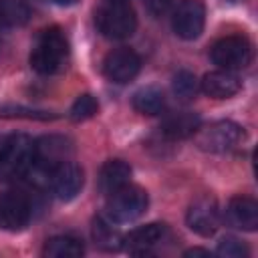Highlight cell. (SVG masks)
Segmentation results:
<instances>
[{
  "label": "cell",
  "mask_w": 258,
  "mask_h": 258,
  "mask_svg": "<svg viewBox=\"0 0 258 258\" xmlns=\"http://www.w3.org/2000/svg\"><path fill=\"white\" fill-rule=\"evenodd\" d=\"M69 60V40L64 32L56 26L42 30L30 52V67L38 75H54L67 67Z\"/></svg>",
  "instance_id": "obj_1"
},
{
  "label": "cell",
  "mask_w": 258,
  "mask_h": 258,
  "mask_svg": "<svg viewBox=\"0 0 258 258\" xmlns=\"http://www.w3.org/2000/svg\"><path fill=\"white\" fill-rule=\"evenodd\" d=\"M34 161V141L24 135L16 133L0 143V179L12 181L24 177Z\"/></svg>",
  "instance_id": "obj_2"
},
{
  "label": "cell",
  "mask_w": 258,
  "mask_h": 258,
  "mask_svg": "<svg viewBox=\"0 0 258 258\" xmlns=\"http://www.w3.org/2000/svg\"><path fill=\"white\" fill-rule=\"evenodd\" d=\"M95 24L103 36L111 40H123L135 32L137 16L127 2L109 0L95 12Z\"/></svg>",
  "instance_id": "obj_3"
},
{
  "label": "cell",
  "mask_w": 258,
  "mask_h": 258,
  "mask_svg": "<svg viewBox=\"0 0 258 258\" xmlns=\"http://www.w3.org/2000/svg\"><path fill=\"white\" fill-rule=\"evenodd\" d=\"M149 206V196L143 187L139 185H123L121 189L113 191L109 196V202H107V214L113 222L117 224H127V222H133L137 220L139 216L145 214Z\"/></svg>",
  "instance_id": "obj_4"
},
{
  "label": "cell",
  "mask_w": 258,
  "mask_h": 258,
  "mask_svg": "<svg viewBox=\"0 0 258 258\" xmlns=\"http://www.w3.org/2000/svg\"><path fill=\"white\" fill-rule=\"evenodd\" d=\"M196 145L208 153H224L240 143L244 129L234 121H214L206 127H198Z\"/></svg>",
  "instance_id": "obj_5"
},
{
  "label": "cell",
  "mask_w": 258,
  "mask_h": 258,
  "mask_svg": "<svg viewBox=\"0 0 258 258\" xmlns=\"http://www.w3.org/2000/svg\"><path fill=\"white\" fill-rule=\"evenodd\" d=\"M210 58L224 71H238L250 64L252 60V46L244 36H224L214 42L210 50Z\"/></svg>",
  "instance_id": "obj_6"
},
{
  "label": "cell",
  "mask_w": 258,
  "mask_h": 258,
  "mask_svg": "<svg viewBox=\"0 0 258 258\" xmlns=\"http://www.w3.org/2000/svg\"><path fill=\"white\" fill-rule=\"evenodd\" d=\"M32 218V202L24 191H6L0 196V228L8 232L22 230Z\"/></svg>",
  "instance_id": "obj_7"
},
{
  "label": "cell",
  "mask_w": 258,
  "mask_h": 258,
  "mask_svg": "<svg viewBox=\"0 0 258 258\" xmlns=\"http://www.w3.org/2000/svg\"><path fill=\"white\" fill-rule=\"evenodd\" d=\"M206 22V8L200 0H181L171 18L173 32L183 40H194L202 34Z\"/></svg>",
  "instance_id": "obj_8"
},
{
  "label": "cell",
  "mask_w": 258,
  "mask_h": 258,
  "mask_svg": "<svg viewBox=\"0 0 258 258\" xmlns=\"http://www.w3.org/2000/svg\"><path fill=\"white\" fill-rule=\"evenodd\" d=\"M83 183H85V171L81 169V165H77L75 161H69V159L58 163L52 169L50 179H48V187L62 202L77 198L83 189Z\"/></svg>",
  "instance_id": "obj_9"
},
{
  "label": "cell",
  "mask_w": 258,
  "mask_h": 258,
  "mask_svg": "<svg viewBox=\"0 0 258 258\" xmlns=\"http://www.w3.org/2000/svg\"><path fill=\"white\" fill-rule=\"evenodd\" d=\"M141 69V58L131 48H115L103 60V73L113 83H129L137 77Z\"/></svg>",
  "instance_id": "obj_10"
},
{
  "label": "cell",
  "mask_w": 258,
  "mask_h": 258,
  "mask_svg": "<svg viewBox=\"0 0 258 258\" xmlns=\"http://www.w3.org/2000/svg\"><path fill=\"white\" fill-rule=\"evenodd\" d=\"M185 222L191 232H196L204 238L214 236L216 230L220 228V210H218L216 200H212V198L196 200L185 214Z\"/></svg>",
  "instance_id": "obj_11"
},
{
  "label": "cell",
  "mask_w": 258,
  "mask_h": 258,
  "mask_svg": "<svg viewBox=\"0 0 258 258\" xmlns=\"http://www.w3.org/2000/svg\"><path fill=\"white\" fill-rule=\"evenodd\" d=\"M71 151H73L71 141L60 137V135L40 137L38 141H34V161L32 163L54 169L58 163L69 159Z\"/></svg>",
  "instance_id": "obj_12"
},
{
  "label": "cell",
  "mask_w": 258,
  "mask_h": 258,
  "mask_svg": "<svg viewBox=\"0 0 258 258\" xmlns=\"http://www.w3.org/2000/svg\"><path fill=\"white\" fill-rule=\"evenodd\" d=\"M224 218L232 228L252 232L258 226V204L248 196H236L228 202Z\"/></svg>",
  "instance_id": "obj_13"
},
{
  "label": "cell",
  "mask_w": 258,
  "mask_h": 258,
  "mask_svg": "<svg viewBox=\"0 0 258 258\" xmlns=\"http://www.w3.org/2000/svg\"><path fill=\"white\" fill-rule=\"evenodd\" d=\"M200 89L212 99H230L242 89V81L234 71H212L200 81Z\"/></svg>",
  "instance_id": "obj_14"
},
{
  "label": "cell",
  "mask_w": 258,
  "mask_h": 258,
  "mask_svg": "<svg viewBox=\"0 0 258 258\" xmlns=\"http://www.w3.org/2000/svg\"><path fill=\"white\" fill-rule=\"evenodd\" d=\"M165 236V224H145L135 230H131L127 236H123V246L131 254H147L151 246L161 242Z\"/></svg>",
  "instance_id": "obj_15"
},
{
  "label": "cell",
  "mask_w": 258,
  "mask_h": 258,
  "mask_svg": "<svg viewBox=\"0 0 258 258\" xmlns=\"http://www.w3.org/2000/svg\"><path fill=\"white\" fill-rule=\"evenodd\" d=\"M129 177H131L129 163H125L123 159H109L99 171V189L105 196H111L113 191L127 185Z\"/></svg>",
  "instance_id": "obj_16"
},
{
  "label": "cell",
  "mask_w": 258,
  "mask_h": 258,
  "mask_svg": "<svg viewBox=\"0 0 258 258\" xmlns=\"http://www.w3.org/2000/svg\"><path fill=\"white\" fill-rule=\"evenodd\" d=\"M200 127V115L191 113V111H179L173 113L169 117H165V121L161 123V133L167 139H185L191 137Z\"/></svg>",
  "instance_id": "obj_17"
},
{
  "label": "cell",
  "mask_w": 258,
  "mask_h": 258,
  "mask_svg": "<svg viewBox=\"0 0 258 258\" xmlns=\"http://www.w3.org/2000/svg\"><path fill=\"white\" fill-rule=\"evenodd\" d=\"M91 234H93L95 244H97L101 250H105V252H115V250H119V248L123 246V236H121V232H119L109 220H105V218H95V220H93V230H91Z\"/></svg>",
  "instance_id": "obj_18"
},
{
  "label": "cell",
  "mask_w": 258,
  "mask_h": 258,
  "mask_svg": "<svg viewBox=\"0 0 258 258\" xmlns=\"http://www.w3.org/2000/svg\"><path fill=\"white\" fill-rule=\"evenodd\" d=\"M131 103L141 115H159L165 109V95L157 87H143L133 95Z\"/></svg>",
  "instance_id": "obj_19"
},
{
  "label": "cell",
  "mask_w": 258,
  "mask_h": 258,
  "mask_svg": "<svg viewBox=\"0 0 258 258\" xmlns=\"http://www.w3.org/2000/svg\"><path fill=\"white\" fill-rule=\"evenodd\" d=\"M83 252V244L73 236H54L44 244V256L50 258H79Z\"/></svg>",
  "instance_id": "obj_20"
},
{
  "label": "cell",
  "mask_w": 258,
  "mask_h": 258,
  "mask_svg": "<svg viewBox=\"0 0 258 258\" xmlns=\"http://www.w3.org/2000/svg\"><path fill=\"white\" fill-rule=\"evenodd\" d=\"M30 20V4L26 0H0V22L6 26H22Z\"/></svg>",
  "instance_id": "obj_21"
},
{
  "label": "cell",
  "mask_w": 258,
  "mask_h": 258,
  "mask_svg": "<svg viewBox=\"0 0 258 258\" xmlns=\"http://www.w3.org/2000/svg\"><path fill=\"white\" fill-rule=\"evenodd\" d=\"M171 89H173V93H175V97L179 101H191L198 95V91H200V81L196 79L194 73L179 71V73L173 75Z\"/></svg>",
  "instance_id": "obj_22"
},
{
  "label": "cell",
  "mask_w": 258,
  "mask_h": 258,
  "mask_svg": "<svg viewBox=\"0 0 258 258\" xmlns=\"http://www.w3.org/2000/svg\"><path fill=\"white\" fill-rule=\"evenodd\" d=\"M97 111H99V103H97V99H95L93 95H81V97H77V101L73 103L69 115H71V119H73L75 123H79V121H87V119H91Z\"/></svg>",
  "instance_id": "obj_23"
},
{
  "label": "cell",
  "mask_w": 258,
  "mask_h": 258,
  "mask_svg": "<svg viewBox=\"0 0 258 258\" xmlns=\"http://www.w3.org/2000/svg\"><path fill=\"white\" fill-rule=\"evenodd\" d=\"M216 254L226 256V258H244L248 254V248L238 238H222L216 248Z\"/></svg>",
  "instance_id": "obj_24"
},
{
  "label": "cell",
  "mask_w": 258,
  "mask_h": 258,
  "mask_svg": "<svg viewBox=\"0 0 258 258\" xmlns=\"http://www.w3.org/2000/svg\"><path fill=\"white\" fill-rule=\"evenodd\" d=\"M0 117H24V119H54L48 111H36L26 107H0Z\"/></svg>",
  "instance_id": "obj_25"
},
{
  "label": "cell",
  "mask_w": 258,
  "mask_h": 258,
  "mask_svg": "<svg viewBox=\"0 0 258 258\" xmlns=\"http://www.w3.org/2000/svg\"><path fill=\"white\" fill-rule=\"evenodd\" d=\"M171 4H173V0H143V6H145L147 12L153 14V16L165 14V12L171 8Z\"/></svg>",
  "instance_id": "obj_26"
},
{
  "label": "cell",
  "mask_w": 258,
  "mask_h": 258,
  "mask_svg": "<svg viewBox=\"0 0 258 258\" xmlns=\"http://www.w3.org/2000/svg\"><path fill=\"white\" fill-rule=\"evenodd\" d=\"M183 256H210V250H202V248H191L187 250Z\"/></svg>",
  "instance_id": "obj_27"
},
{
  "label": "cell",
  "mask_w": 258,
  "mask_h": 258,
  "mask_svg": "<svg viewBox=\"0 0 258 258\" xmlns=\"http://www.w3.org/2000/svg\"><path fill=\"white\" fill-rule=\"evenodd\" d=\"M50 2L60 4V6H67V4H73V2H77V0H50Z\"/></svg>",
  "instance_id": "obj_28"
},
{
  "label": "cell",
  "mask_w": 258,
  "mask_h": 258,
  "mask_svg": "<svg viewBox=\"0 0 258 258\" xmlns=\"http://www.w3.org/2000/svg\"><path fill=\"white\" fill-rule=\"evenodd\" d=\"M113 2H127V0H113Z\"/></svg>",
  "instance_id": "obj_29"
},
{
  "label": "cell",
  "mask_w": 258,
  "mask_h": 258,
  "mask_svg": "<svg viewBox=\"0 0 258 258\" xmlns=\"http://www.w3.org/2000/svg\"><path fill=\"white\" fill-rule=\"evenodd\" d=\"M0 143H2V139H0Z\"/></svg>",
  "instance_id": "obj_30"
}]
</instances>
